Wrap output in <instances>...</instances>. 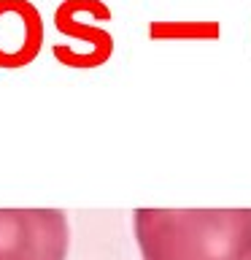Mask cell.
<instances>
[{
	"instance_id": "2",
	"label": "cell",
	"mask_w": 251,
	"mask_h": 260,
	"mask_svg": "<svg viewBox=\"0 0 251 260\" xmlns=\"http://www.w3.org/2000/svg\"><path fill=\"white\" fill-rule=\"evenodd\" d=\"M68 252L62 209H0V260H68Z\"/></svg>"
},
{
	"instance_id": "4",
	"label": "cell",
	"mask_w": 251,
	"mask_h": 260,
	"mask_svg": "<svg viewBox=\"0 0 251 260\" xmlns=\"http://www.w3.org/2000/svg\"><path fill=\"white\" fill-rule=\"evenodd\" d=\"M44 16L32 0H0V68L16 71L40 54Z\"/></svg>"
},
{
	"instance_id": "1",
	"label": "cell",
	"mask_w": 251,
	"mask_h": 260,
	"mask_svg": "<svg viewBox=\"0 0 251 260\" xmlns=\"http://www.w3.org/2000/svg\"><path fill=\"white\" fill-rule=\"evenodd\" d=\"M141 260H251V209H135Z\"/></svg>"
},
{
	"instance_id": "3",
	"label": "cell",
	"mask_w": 251,
	"mask_h": 260,
	"mask_svg": "<svg viewBox=\"0 0 251 260\" xmlns=\"http://www.w3.org/2000/svg\"><path fill=\"white\" fill-rule=\"evenodd\" d=\"M78 14H89L97 22L111 19V8L103 0H62L54 8V27L81 46L73 54H54V60L68 68H97L113 54V38L100 24L81 22Z\"/></svg>"
}]
</instances>
